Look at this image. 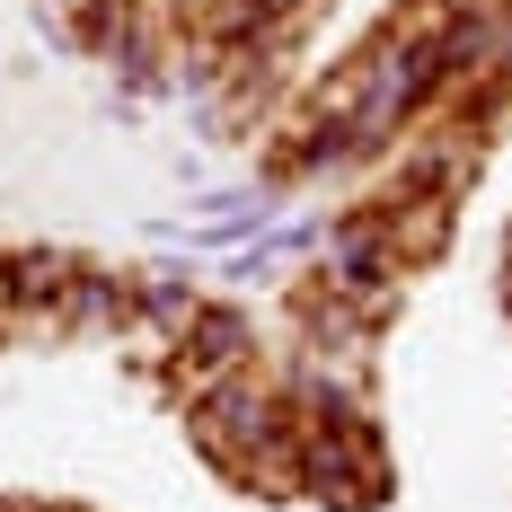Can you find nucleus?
Returning a JSON list of instances; mask_svg holds the SVG:
<instances>
[{
    "mask_svg": "<svg viewBox=\"0 0 512 512\" xmlns=\"http://www.w3.org/2000/svg\"><path fill=\"white\" fill-rule=\"evenodd\" d=\"M0 512H80V504H45V495H18V504H0Z\"/></svg>",
    "mask_w": 512,
    "mask_h": 512,
    "instance_id": "1",
    "label": "nucleus"
}]
</instances>
